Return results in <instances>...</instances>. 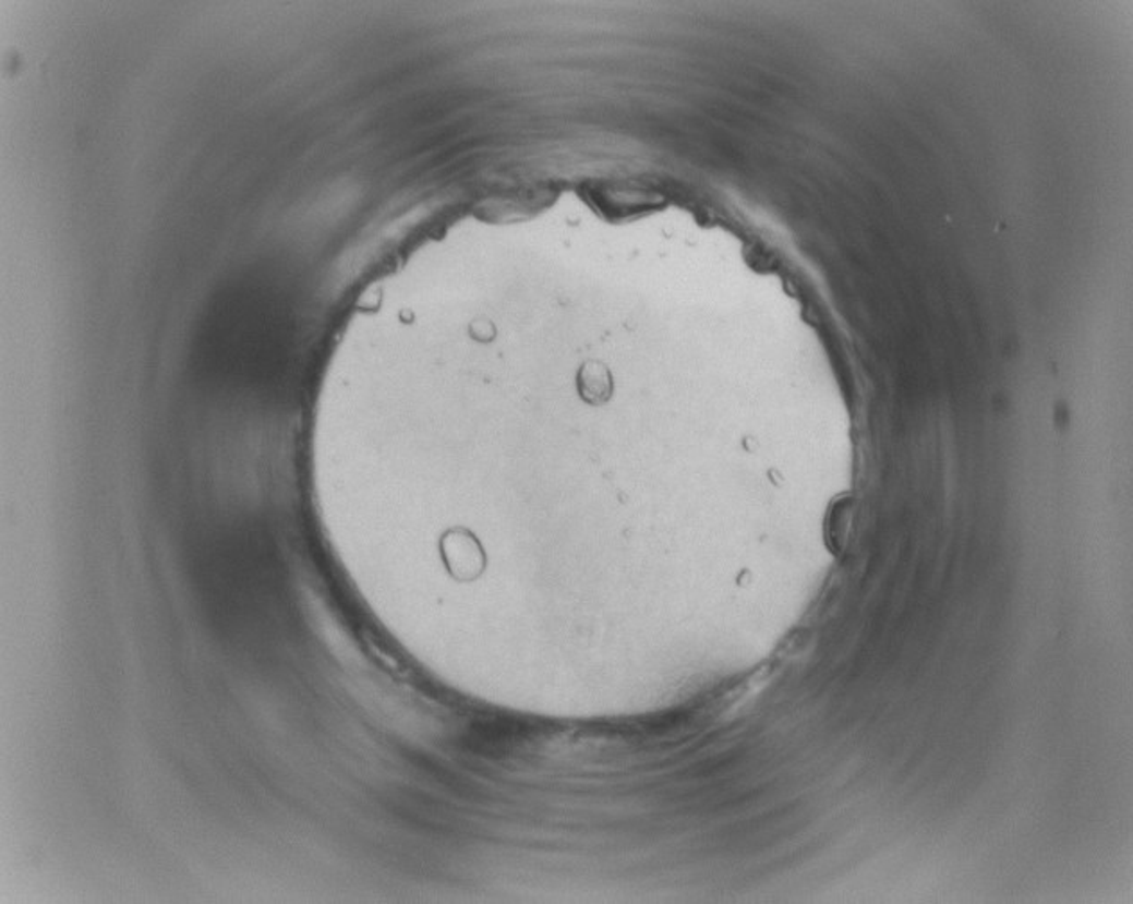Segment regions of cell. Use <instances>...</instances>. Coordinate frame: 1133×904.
Masks as SVG:
<instances>
[{
	"mask_svg": "<svg viewBox=\"0 0 1133 904\" xmlns=\"http://www.w3.org/2000/svg\"><path fill=\"white\" fill-rule=\"evenodd\" d=\"M576 391L592 408L608 405L614 397V375L600 359H587L576 372Z\"/></svg>",
	"mask_w": 1133,
	"mask_h": 904,
	"instance_id": "6da1fadb",
	"label": "cell"
}]
</instances>
